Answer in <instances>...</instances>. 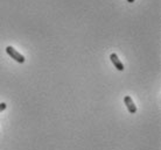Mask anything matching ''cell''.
<instances>
[{"instance_id": "3", "label": "cell", "mask_w": 161, "mask_h": 150, "mask_svg": "<svg viewBox=\"0 0 161 150\" xmlns=\"http://www.w3.org/2000/svg\"><path fill=\"white\" fill-rule=\"evenodd\" d=\"M110 59H111V62L113 63V65L117 68V70H119V71H123V70L125 69L123 62L119 59V57L117 56V54H111V55H110Z\"/></svg>"}, {"instance_id": "5", "label": "cell", "mask_w": 161, "mask_h": 150, "mask_svg": "<svg viewBox=\"0 0 161 150\" xmlns=\"http://www.w3.org/2000/svg\"><path fill=\"white\" fill-rule=\"evenodd\" d=\"M126 1H127V3H133L134 0H126Z\"/></svg>"}, {"instance_id": "1", "label": "cell", "mask_w": 161, "mask_h": 150, "mask_svg": "<svg viewBox=\"0 0 161 150\" xmlns=\"http://www.w3.org/2000/svg\"><path fill=\"white\" fill-rule=\"evenodd\" d=\"M6 53L11 56V58H13V59H14V61H16L18 63H24V62H25V57L22 56L19 51H16L13 47H11V45H8L7 48H6Z\"/></svg>"}, {"instance_id": "2", "label": "cell", "mask_w": 161, "mask_h": 150, "mask_svg": "<svg viewBox=\"0 0 161 150\" xmlns=\"http://www.w3.org/2000/svg\"><path fill=\"white\" fill-rule=\"evenodd\" d=\"M124 101H125V105L127 107V111H129L131 114H136L137 113V106L134 105V102H133L132 98L130 97V96H126L124 98Z\"/></svg>"}, {"instance_id": "4", "label": "cell", "mask_w": 161, "mask_h": 150, "mask_svg": "<svg viewBox=\"0 0 161 150\" xmlns=\"http://www.w3.org/2000/svg\"><path fill=\"white\" fill-rule=\"evenodd\" d=\"M6 107H7V105H6L5 102H1V104H0V113H1L3 111L6 110Z\"/></svg>"}]
</instances>
